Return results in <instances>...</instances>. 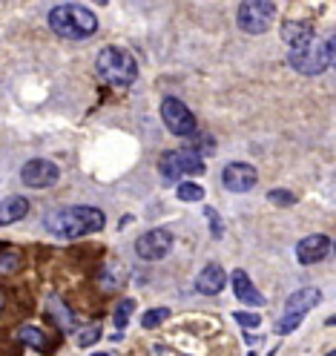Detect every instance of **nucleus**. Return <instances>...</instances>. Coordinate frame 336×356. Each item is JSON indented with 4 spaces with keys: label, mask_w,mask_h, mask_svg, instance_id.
Wrapping results in <instances>:
<instances>
[{
    "label": "nucleus",
    "mask_w": 336,
    "mask_h": 356,
    "mask_svg": "<svg viewBox=\"0 0 336 356\" xmlns=\"http://www.w3.org/2000/svg\"><path fill=\"white\" fill-rule=\"evenodd\" d=\"M106 225V216L98 207H58L47 216V230L58 238H81L89 233H98Z\"/></svg>",
    "instance_id": "1"
},
{
    "label": "nucleus",
    "mask_w": 336,
    "mask_h": 356,
    "mask_svg": "<svg viewBox=\"0 0 336 356\" xmlns=\"http://www.w3.org/2000/svg\"><path fill=\"white\" fill-rule=\"evenodd\" d=\"M49 29L63 40H83L95 35L98 17L93 9H86L81 3H63L49 12Z\"/></svg>",
    "instance_id": "2"
},
{
    "label": "nucleus",
    "mask_w": 336,
    "mask_h": 356,
    "mask_svg": "<svg viewBox=\"0 0 336 356\" xmlns=\"http://www.w3.org/2000/svg\"><path fill=\"white\" fill-rule=\"evenodd\" d=\"M98 78L109 86H129L138 78V63L132 58V52L121 49V47H106L101 49L98 60H95Z\"/></svg>",
    "instance_id": "3"
},
{
    "label": "nucleus",
    "mask_w": 336,
    "mask_h": 356,
    "mask_svg": "<svg viewBox=\"0 0 336 356\" xmlns=\"http://www.w3.org/2000/svg\"><path fill=\"white\" fill-rule=\"evenodd\" d=\"M287 63L294 66L299 75H322L328 66L333 63V40H322L313 35L310 40L299 43V47L290 49L287 55Z\"/></svg>",
    "instance_id": "4"
},
{
    "label": "nucleus",
    "mask_w": 336,
    "mask_h": 356,
    "mask_svg": "<svg viewBox=\"0 0 336 356\" xmlns=\"http://www.w3.org/2000/svg\"><path fill=\"white\" fill-rule=\"evenodd\" d=\"M273 17H276V6L271 0H244L236 12V24L248 35H264L271 29Z\"/></svg>",
    "instance_id": "5"
},
{
    "label": "nucleus",
    "mask_w": 336,
    "mask_h": 356,
    "mask_svg": "<svg viewBox=\"0 0 336 356\" xmlns=\"http://www.w3.org/2000/svg\"><path fill=\"white\" fill-rule=\"evenodd\" d=\"M161 175L167 178V181H182L184 175H198V172H205L207 164L201 155L190 152V149H173V152H164V159H161Z\"/></svg>",
    "instance_id": "6"
},
{
    "label": "nucleus",
    "mask_w": 336,
    "mask_h": 356,
    "mask_svg": "<svg viewBox=\"0 0 336 356\" xmlns=\"http://www.w3.org/2000/svg\"><path fill=\"white\" fill-rule=\"evenodd\" d=\"M161 121L178 138L193 136L195 132V115L190 113V106L184 101H178V98H164L161 101Z\"/></svg>",
    "instance_id": "7"
},
{
    "label": "nucleus",
    "mask_w": 336,
    "mask_h": 356,
    "mask_svg": "<svg viewBox=\"0 0 336 356\" xmlns=\"http://www.w3.org/2000/svg\"><path fill=\"white\" fill-rule=\"evenodd\" d=\"M58 178H61V170L47 159H32L20 170V181L32 190H49L58 184Z\"/></svg>",
    "instance_id": "8"
},
{
    "label": "nucleus",
    "mask_w": 336,
    "mask_h": 356,
    "mask_svg": "<svg viewBox=\"0 0 336 356\" xmlns=\"http://www.w3.org/2000/svg\"><path fill=\"white\" fill-rule=\"evenodd\" d=\"M170 250H173L170 230H150V233L138 236V241H136V253L144 261H161V259H167Z\"/></svg>",
    "instance_id": "9"
},
{
    "label": "nucleus",
    "mask_w": 336,
    "mask_h": 356,
    "mask_svg": "<svg viewBox=\"0 0 336 356\" xmlns=\"http://www.w3.org/2000/svg\"><path fill=\"white\" fill-rule=\"evenodd\" d=\"M256 181H259L256 167L244 164V161H233L221 170V187L230 193H248L256 187Z\"/></svg>",
    "instance_id": "10"
},
{
    "label": "nucleus",
    "mask_w": 336,
    "mask_h": 356,
    "mask_svg": "<svg viewBox=\"0 0 336 356\" xmlns=\"http://www.w3.org/2000/svg\"><path fill=\"white\" fill-rule=\"evenodd\" d=\"M328 253H330V238H328L325 233L305 236V238L296 244V259H299V264H317V261H322Z\"/></svg>",
    "instance_id": "11"
},
{
    "label": "nucleus",
    "mask_w": 336,
    "mask_h": 356,
    "mask_svg": "<svg viewBox=\"0 0 336 356\" xmlns=\"http://www.w3.org/2000/svg\"><path fill=\"white\" fill-rule=\"evenodd\" d=\"M224 284H227V273H224V267L207 264V267H201V273L195 279V291L205 293V296H216V293L224 291Z\"/></svg>",
    "instance_id": "12"
},
{
    "label": "nucleus",
    "mask_w": 336,
    "mask_h": 356,
    "mask_svg": "<svg viewBox=\"0 0 336 356\" xmlns=\"http://www.w3.org/2000/svg\"><path fill=\"white\" fill-rule=\"evenodd\" d=\"M322 302V291L319 287H302V291L296 293H290L287 302H285V314H299L305 316L310 307H317Z\"/></svg>",
    "instance_id": "13"
},
{
    "label": "nucleus",
    "mask_w": 336,
    "mask_h": 356,
    "mask_svg": "<svg viewBox=\"0 0 336 356\" xmlns=\"http://www.w3.org/2000/svg\"><path fill=\"white\" fill-rule=\"evenodd\" d=\"M26 213H29V202L24 195L3 198V202H0V227H9V225H15V221L26 218Z\"/></svg>",
    "instance_id": "14"
},
{
    "label": "nucleus",
    "mask_w": 336,
    "mask_h": 356,
    "mask_svg": "<svg viewBox=\"0 0 336 356\" xmlns=\"http://www.w3.org/2000/svg\"><path fill=\"white\" fill-rule=\"evenodd\" d=\"M313 35H317V29H313L310 20H287V24H282V40L290 49L299 47V43H305V40H310Z\"/></svg>",
    "instance_id": "15"
},
{
    "label": "nucleus",
    "mask_w": 336,
    "mask_h": 356,
    "mask_svg": "<svg viewBox=\"0 0 336 356\" xmlns=\"http://www.w3.org/2000/svg\"><path fill=\"white\" fill-rule=\"evenodd\" d=\"M233 291H236V299L244 302V305H250V307L264 305L262 293L256 291V284L250 282V276L244 273V270H236V273H233Z\"/></svg>",
    "instance_id": "16"
},
{
    "label": "nucleus",
    "mask_w": 336,
    "mask_h": 356,
    "mask_svg": "<svg viewBox=\"0 0 336 356\" xmlns=\"http://www.w3.org/2000/svg\"><path fill=\"white\" fill-rule=\"evenodd\" d=\"M49 314L55 316V325L63 330V333H70V330H75V316H72V310L66 307L58 296H52L49 299Z\"/></svg>",
    "instance_id": "17"
},
{
    "label": "nucleus",
    "mask_w": 336,
    "mask_h": 356,
    "mask_svg": "<svg viewBox=\"0 0 336 356\" xmlns=\"http://www.w3.org/2000/svg\"><path fill=\"white\" fill-rule=\"evenodd\" d=\"M17 339L20 342H24V345H29V348H47V333H43V330H38V327H32V325H24V327H20L17 330Z\"/></svg>",
    "instance_id": "18"
},
{
    "label": "nucleus",
    "mask_w": 336,
    "mask_h": 356,
    "mask_svg": "<svg viewBox=\"0 0 336 356\" xmlns=\"http://www.w3.org/2000/svg\"><path fill=\"white\" fill-rule=\"evenodd\" d=\"M175 195H178V202H201V198H205V187L195 181H178Z\"/></svg>",
    "instance_id": "19"
},
{
    "label": "nucleus",
    "mask_w": 336,
    "mask_h": 356,
    "mask_svg": "<svg viewBox=\"0 0 336 356\" xmlns=\"http://www.w3.org/2000/svg\"><path fill=\"white\" fill-rule=\"evenodd\" d=\"M132 310H136V299H121L118 302V307H115V325L118 327H127L129 325Z\"/></svg>",
    "instance_id": "20"
},
{
    "label": "nucleus",
    "mask_w": 336,
    "mask_h": 356,
    "mask_svg": "<svg viewBox=\"0 0 336 356\" xmlns=\"http://www.w3.org/2000/svg\"><path fill=\"white\" fill-rule=\"evenodd\" d=\"M302 325V316L299 314H285L276 325H273V333H279V337H285V333H290V330H296Z\"/></svg>",
    "instance_id": "21"
},
{
    "label": "nucleus",
    "mask_w": 336,
    "mask_h": 356,
    "mask_svg": "<svg viewBox=\"0 0 336 356\" xmlns=\"http://www.w3.org/2000/svg\"><path fill=\"white\" fill-rule=\"evenodd\" d=\"M164 319H170V310H167V307H155V310H147L144 319H141V325H144L147 330H152V327H159Z\"/></svg>",
    "instance_id": "22"
},
{
    "label": "nucleus",
    "mask_w": 336,
    "mask_h": 356,
    "mask_svg": "<svg viewBox=\"0 0 336 356\" xmlns=\"http://www.w3.org/2000/svg\"><path fill=\"white\" fill-rule=\"evenodd\" d=\"M267 202H273V204H279V207H294L296 195L290 193V190H271V193H267Z\"/></svg>",
    "instance_id": "23"
},
{
    "label": "nucleus",
    "mask_w": 336,
    "mask_h": 356,
    "mask_svg": "<svg viewBox=\"0 0 336 356\" xmlns=\"http://www.w3.org/2000/svg\"><path fill=\"white\" fill-rule=\"evenodd\" d=\"M98 339H101V325H89L86 330L78 333V342H81L83 348H86V345H95Z\"/></svg>",
    "instance_id": "24"
},
{
    "label": "nucleus",
    "mask_w": 336,
    "mask_h": 356,
    "mask_svg": "<svg viewBox=\"0 0 336 356\" xmlns=\"http://www.w3.org/2000/svg\"><path fill=\"white\" fill-rule=\"evenodd\" d=\"M205 216H207V221H210V230H213V238H221V236H224V225H221V218H218V213H216L213 207H205Z\"/></svg>",
    "instance_id": "25"
},
{
    "label": "nucleus",
    "mask_w": 336,
    "mask_h": 356,
    "mask_svg": "<svg viewBox=\"0 0 336 356\" xmlns=\"http://www.w3.org/2000/svg\"><path fill=\"white\" fill-rule=\"evenodd\" d=\"M233 319H236L241 327H250V330L262 325V319H259L256 314H248V310H239V314H233Z\"/></svg>",
    "instance_id": "26"
},
{
    "label": "nucleus",
    "mask_w": 336,
    "mask_h": 356,
    "mask_svg": "<svg viewBox=\"0 0 336 356\" xmlns=\"http://www.w3.org/2000/svg\"><path fill=\"white\" fill-rule=\"evenodd\" d=\"M12 264H17V253H12V250H9V256L0 259V270H9Z\"/></svg>",
    "instance_id": "27"
},
{
    "label": "nucleus",
    "mask_w": 336,
    "mask_h": 356,
    "mask_svg": "<svg viewBox=\"0 0 336 356\" xmlns=\"http://www.w3.org/2000/svg\"><path fill=\"white\" fill-rule=\"evenodd\" d=\"M3 299H6V293H3V291H0V310H3Z\"/></svg>",
    "instance_id": "28"
},
{
    "label": "nucleus",
    "mask_w": 336,
    "mask_h": 356,
    "mask_svg": "<svg viewBox=\"0 0 336 356\" xmlns=\"http://www.w3.org/2000/svg\"><path fill=\"white\" fill-rule=\"evenodd\" d=\"M93 356H109V353H93Z\"/></svg>",
    "instance_id": "29"
},
{
    "label": "nucleus",
    "mask_w": 336,
    "mask_h": 356,
    "mask_svg": "<svg viewBox=\"0 0 336 356\" xmlns=\"http://www.w3.org/2000/svg\"><path fill=\"white\" fill-rule=\"evenodd\" d=\"M248 356H256V353H248Z\"/></svg>",
    "instance_id": "30"
},
{
    "label": "nucleus",
    "mask_w": 336,
    "mask_h": 356,
    "mask_svg": "<svg viewBox=\"0 0 336 356\" xmlns=\"http://www.w3.org/2000/svg\"><path fill=\"white\" fill-rule=\"evenodd\" d=\"M328 356H333V353H328Z\"/></svg>",
    "instance_id": "31"
}]
</instances>
